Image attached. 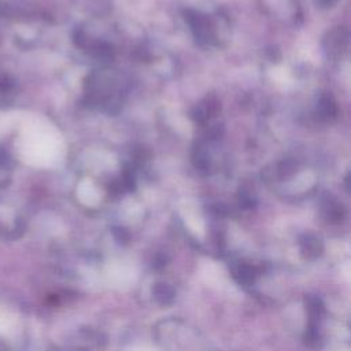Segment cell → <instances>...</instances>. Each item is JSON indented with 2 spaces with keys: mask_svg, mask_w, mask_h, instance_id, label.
<instances>
[{
  "mask_svg": "<svg viewBox=\"0 0 351 351\" xmlns=\"http://www.w3.org/2000/svg\"><path fill=\"white\" fill-rule=\"evenodd\" d=\"M325 41H326V51L329 52V55L339 56L340 52L347 45V32L341 27H337L328 34Z\"/></svg>",
  "mask_w": 351,
  "mask_h": 351,
  "instance_id": "3",
  "label": "cell"
},
{
  "mask_svg": "<svg viewBox=\"0 0 351 351\" xmlns=\"http://www.w3.org/2000/svg\"><path fill=\"white\" fill-rule=\"evenodd\" d=\"M317 114H318L319 119H324V121L336 118L337 107H336L333 97L329 93L321 95V97L318 100V106H317Z\"/></svg>",
  "mask_w": 351,
  "mask_h": 351,
  "instance_id": "4",
  "label": "cell"
},
{
  "mask_svg": "<svg viewBox=\"0 0 351 351\" xmlns=\"http://www.w3.org/2000/svg\"><path fill=\"white\" fill-rule=\"evenodd\" d=\"M185 19L191 25L195 38L200 44H214L215 43L214 25L207 15H203V14L192 11V10H186Z\"/></svg>",
  "mask_w": 351,
  "mask_h": 351,
  "instance_id": "2",
  "label": "cell"
},
{
  "mask_svg": "<svg viewBox=\"0 0 351 351\" xmlns=\"http://www.w3.org/2000/svg\"><path fill=\"white\" fill-rule=\"evenodd\" d=\"M86 96L90 104L117 112L121 106V75L114 70H97L86 80Z\"/></svg>",
  "mask_w": 351,
  "mask_h": 351,
  "instance_id": "1",
  "label": "cell"
}]
</instances>
